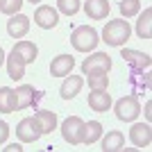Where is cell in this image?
Returning <instances> with one entry per match:
<instances>
[{
    "label": "cell",
    "mask_w": 152,
    "mask_h": 152,
    "mask_svg": "<svg viewBox=\"0 0 152 152\" xmlns=\"http://www.w3.org/2000/svg\"><path fill=\"white\" fill-rule=\"evenodd\" d=\"M132 34V27L125 18H116V20H109L104 30H102V41L107 45H114V48H121L125 45V41L129 39Z\"/></svg>",
    "instance_id": "cell-1"
},
{
    "label": "cell",
    "mask_w": 152,
    "mask_h": 152,
    "mask_svg": "<svg viewBox=\"0 0 152 152\" xmlns=\"http://www.w3.org/2000/svg\"><path fill=\"white\" fill-rule=\"evenodd\" d=\"M70 43H73V48L77 52H91V50H95V45L100 43V39H98V32L91 25H80L70 34Z\"/></svg>",
    "instance_id": "cell-2"
},
{
    "label": "cell",
    "mask_w": 152,
    "mask_h": 152,
    "mask_svg": "<svg viewBox=\"0 0 152 152\" xmlns=\"http://www.w3.org/2000/svg\"><path fill=\"white\" fill-rule=\"evenodd\" d=\"M114 111H116V118L123 123H132L139 118L141 114V104L139 100H136V95H125V98H121V100L114 104Z\"/></svg>",
    "instance_id": "cell-3"
},
{
    "label": "cell",
    "mask_w": 152,
    "mask_h": 152,
    "mask_svg": "<svg viewBox=\"0 0 152 152\" xmlns=\"http://www.w3.org/2000/svg\"><path fill=\"white\" fill-rule=\"evenodd\" d=\"M114 66L111 57L107 52H93L91 57H86L82 61V73L84 75H95V73H109Z\"/></svg>",
    "instance_id": "cell-4"
},
{
    "label": "cell",
    "mask_w": 152,
    "mask_h": 152,
    "mask_svg": "<svg viewBox=\"0 0 152 152\" xmlns=\"http://www.w3.org/2000/svg\"><path fill=\"white\" fill-rule=\"evenodd\" d=\"M16 136H18L20 143H37V141L43 136V132H41L39 121L34 116H30V118H23V121L16 125Z\"/></svg>",
    "instance_id": "cell-5"
},
{
    "label": "cell",
    "mask_w": 152,
    "mask_h": 152,
    "mask_svg": "<svg viewBox=\"0 0 152 152\" xmlns=\"http://www.w3.org/2000/svg\"><path fill=\"white\" fill-rule=\"evenodd\" d=\"M82 132H84V121L80 116H68V118L61 123V136L70 145L82 143Z\"/></svg>",
    "instance_id": "cell-6"
},
{
    "label": "cell",
    "mask_w": 152,
    "mask_h": 152,
    "mask_svg": "<svg viewBox=\"0 0 152 152\" xmlns=\"http://www.w3.org/2000/svg\"><path fill=\"white\" fill-rule=\"evenodd\" d=\"M34 23H37L39 27H43V30H52V27H57V23H59V12L50 5H41L37 12H34Z\"/></svg>",
    "instance_id": "cell-7"
},
{
    "label": "cell",
    "mask_w": 152,
    "mask_h": 152,
    "mask_svg": "<svg viewBox=\"0 0 152 152\" xmlns=\"http://www.w3.org/2000/svg\"><path fill=\"white\" fill-rule=\"evenodd\" d=\"M129 141L136 148H148L152 143V127L150 123H134L129 127Z\"/></svg>",
    "instance_id": "cell-8"
},
{
    "label": "cell",
    "mask_w": 152,
    "mask_h": 152,
    "mask_svg": "<svg viewBox=\"0 0 152 152\" xmlns=\"http://www.w3.org/2000/svg\"><path fill=\"white\" fill-rule=\"evenodd\" d=\"M121 57L125 59L134 70H145L152 66V57L148 52H139V50H132V48H123Z\"/></svg>",
    "instance_id": "cell-9"
},
{
    "label": "cell",
    "mask_w": 152,
    "mask_h": 152,
    "mask_svg": "<svg viewBox=\"0 0 152 152\" xmlns=\"http://www.w3.org/2000/svg\"><path fill=\"white\" fill-rule=\"evenodd\" d=\"M30 32V18L25 14H14L7 20V34L12 39H23Z\"/></svg>",
    "instance_id": "cell-10"
},
{
    "label": "cell",
    "mask_w": 152,
    "mask_h": 152,
    "mask_svg": "<svg viewBox=\"0 0 152 152\" xmlns=\"http://www.w3.org/2000/svg\"><path fill=\"white\" fill-rule=\"evenodd\" d=\"M89 107L98 114H104L111 109V95L107 93V89H95L89 93Z\"/></svg>",
    "instance_id": "cell-11"
},
{
    "label": "cell",
    "mask_w": 152,
    "mask_h": 152,
    "mask_svg": "<svg viewBox=\"0 0 152 152\" xmlns=\"http://www.w3.org/2000/svg\"><path fill=\"white\" fill-rule=\"evenodd\" d=\"M75 66V59L70 57V55H59L50 61V75L52 77H66L70 75V70Z\"/></svg>",
    "instance_id": "cell-12"
},
{
    "label": "cell",
    "mask_w": 152,
    "mask_h": 152,
    "mask_svg": "<svg viewBox=\"0 0 152 152\" xmlns=\"http://www.w3.org/2000/svg\"><path fill=\"white\" fill-rule=\"evenodd\" d=\"M109 9H111L109 0H86V2H84V12H86V16L93 18V20L107 18Z\"/></svg>",
    "instance_id": "cell-13"
},
{
    "label": "cell",
    "mask_w": 152,
    "mask_h": 152,
    "mask_svg": "<svg viewBox=\"0 0 152 152\" xmlns=\"http://www.w3.org/2000/svg\"><path fill=\"white\" fill-rule=\"evenodd\" d=\"M84 86V80L80 75H66V80L61 82V89H59V95H61L64 100H73L80 89Z\"/></svg>",
    "instance_id": "cell-14"
},
{
    "label": "cell",
    "mask_w": 152,
    "mask_h": 152,
    "mask_svg": "<svg viewBox=\"0 0 152 152\" xmlns=\"http://www.w3.org/2000/svg\"><path fill=\"white\" fill-rule=\"evenodd\" d=\"M7 75L12 80H23L25 77V61H23V57L14 48L9 52V57H7Z\"/></svg>",
    "instance_id": "cell-15"
},
{
    "label": "cell",
    "mask_w": 152,
    "mask_h": 152,
    "mask_svg": "<svg viewBox=\"0 0 152 152\" xmlns=\"http://www.w3.org/2000/svg\"><path fill=\"white\" fill-rule=\"evenodd\" d=\"M34 86H30V84H20L18 89H14V95H16V111H20V109H27L34 102Z\"/></svg>",
    "instance_id": "cell-16"
},
{
    "label": "cell",
    "mask_w": 152,
    "mask_h": 152,
    "mask_svg": "<svg viewBox=\"0 0 152 152\" xmlns=\"http://www.w3.org/2000/svg\"><path fill=\"white\" fill-rule=\"evenodd\" d=\"M102 143H100V150L102 152H116V150H123L125 148V136H123L121 132H107V136H100Z\"/></svg>",
    "instance_id": "cell-17"
},
{
    "label": "cell",
    "mask_w": 152,
    "mask_h": 152,
    "mask_svg": "<svg viewBox=\"0 0 152 152\" xmlns=\"http://www.w3.org/2000/svg\"><path fill=\"white\" fill-rule=\"evenodd\" d=\"M34 118L39 121L41 132H43V134H52L55 129H57V114L50 111V109H41V111H37Z\"/></svg>",
    "instance_id": "cell-18"
},
{
    "label": "cell",
    "mask_w": 152,
    "mask_h": 152,
    "mask_svg": "<svg viewBox=\"0 0 152 152\" xmlns=\"http://www.w3.org/2000/svg\"><path fill=\"white\" fill-rule=\"evenodd\" d=\"M136 34L141 39H152V9H143V14L136 20Z\"/></svg>",
    "instance_id": "cell-19"
},
{
    "label": "cell",
    "mask_w": 152,
    "mask_h": 152,
    "mask_svg": "<svg viewBox=\"0 0 152 152\" xmlns=\"http://www.w3.org/2000/svg\"><path fill=\"white\" fill-rule=\"evenodd\" d=\"M14 50L23 57L25 66H27V64H34V59H37V55H39V48L32 43V41H18V43L14 45Z\"/></svg>",
    "instance_id": "cell-20"
},
{
    "label": "cell",
    "mask_w": 152,
    "mask_h": 152,
    "mask_svg": "<svg viewBox=\"0 0 152 152\" xmlns=\"http://www.w3.org/2000/svg\"><path fill=\"white\" fill-rule=\"evenodd\" d=\"M102 136V123L98 121H91V123H84V132H82V143L91 145L95 141H100Z\"/></svg>",
    "instance_id": "cell-21"
},
{
    "label": "cell",
    "mask_w": 152,
    "mask_h": 152,
    "mask_svg": "<svg viewBox=\"0 0 152 152\" xmlns=\"http://www.w3.org/2000/svg\"><path fill=\"white\" fill-rule=\"evenodd\" d=\"M0 111L2 114L16 111V95H14V89H9V86L0 89Z\"/></svg>",
    "instance_id": "cell-22"
},
{
    "label": "cell",
    "mask_w": 152,
    "mask_h": 152,
    "mask_svg": "<svg viewBox=\"0 0 152 152\" xmlns=\"http://www.w3.org/2000/svg\"><path fill=\"white\" fill-rule=\"evenodd\" d=\"M80 0H57V12L66 14V16H75L80 12Z\"/></svg>",
    "instance_id": "cell-23"
},
{
    "label": "cell",
    "mask_w": 152,
    "mask_h": 152,
    "mask_svg": "<svg viewBox=\"0 0 152 152\" xmlns=\"http://www.w3.org/2000/svg\"><path fill=\"white\" fill-rule=\"evenodd\" d=\"M141 12V0H121V14L125 18H132Z\"/></svg>",
    "instance_id": "cell-24"
},
{
    "label": "cell",
    "mask_w": 152,
    "mask_h": 152,
    "mask_svg": "<svg viewBox=\"0 0 152 152\" xmlns=\"http://www.w3.org/2000/svg\"><path fill=\"white\" fill-rule=\"evenodd\" d=\"M109 86V75L107 73H95V75H89V89H107Z\"/></svg>",
    "instance_id": "cell-25"
},
{
    "label": "cell",
    "mask_w": 152,
    "mask_h": 152,
    "mask_svg": "<svg viewBox=\"0 0 152 152\" xmlns=\"http://www.w3.org/2000/svg\"><path fill=\"white\" fill-rule=\"evenodd\" d=\"M20 7H23V0H0V12L7 14V16L18 14Z\"/></svg>",
    "instance_id": "cell-26"
},
{
    "label": "cell",
    "mask_w": 152,
    "mask_h": 152,
    "mask_svg": "<svg viewBox=\"0 0 152 152\" xmlns=\"http://www.w3.org/2000/svg\"><path fill=\"white\" fill-rule=\"evenodd\" d=\"M9 139V125L5 121H0V143H5Z\"/></svg>",
    "instance_id": "cell-27"
},
{
    "label": "cell",
    "mask_w": 152,
    "mask_h": 152,
    "mask_svg": "<svg viewBox=\"0 0 152 152\" xmlns=\"http://www.w3.org/2000/svg\"><path fill=\"white\" fill-rule=\"evenodd\" d=\"M23 150V145H20V143H9V145L5 148V152H20Z\"/></svg>",
    "instance_id": "cell-28"
},
{
    "label": "cell",
    "mask_w": 152,
    "mask_h": 152,
    "mask_svg": "<svg viewBox=\"0 0 152 152\" xmlns=\"http://www.w3.org/2000/svg\"><path fill=\"white\" fill-rule=\"evenodd\" d=\"M145 118H148V123H150V118H152V102L145 104Z\"/></svg>",
    "instance_id": "cell-29"
},
{
    "label": "cell",
    "mask_w": 152,
    "mask_h": 152,
    "mask_svg": "<svg viewBox=\"0 0 152 152\" xmlns=\"http://www.w3.org/2000/svg\"><path fill=\"white\" fill-rule=\"evenodd\" d=\"M5 64V50H2V45H0V66Z\"/></svg>",
    "instance_id": "cell-30"
},
{
    "label": "cell",
    "mask_w": 152,
    "mask_h": 152,
    "mask_svg": "<svg viewBox=\"0 0 152 152\" xmlns=\"http://www.w3.org/2000/svg\"><path fill=\"white\" fill-rule=\"evenodd\" d=\"M27 2H32V5H34V2H41V0H27Z\"/></svg>",
    "instance_id": "cell-31"
}]
</instances>
